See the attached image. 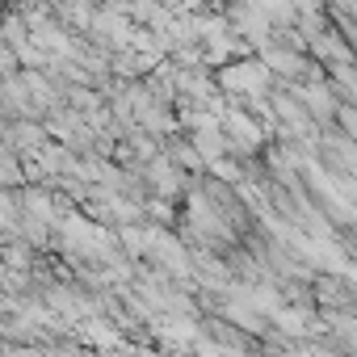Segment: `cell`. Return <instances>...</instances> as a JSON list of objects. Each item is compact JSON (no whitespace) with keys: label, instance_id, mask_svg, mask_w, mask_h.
Segmentation results:
<instances>
[{"label":"cell","instance_id":"2","mask_svg":"<svg viewBox=\"0 0 357 357\" xmlns=\"http://www.w3.org/2000/svg\"><path fill=\"white\" fill-rule=\"evenodd\" d=\"M311 51H315L324 63H349V47H344L336 34H315V38H311Z\"/></svg>","mask_w":357,"mask_h":357},{"label":"cell","instance_id":"3","mask_svg":"<svg viewBox=\"0 0 357 357\" xmlns=\"http://www.w3.org/2000/svg\"><path fill=\"white\" fill-rule=\"evenodd\" d=\"M0 357H47V349H38V344H5L0 340Z\"/></svg>","mask_w":357,"mask_h":357},{"label":"cell","instance_id":"1","mask_svg":"<svg viewBox=\"0 0 357 357\" xmlns=\"http://www.w3.org/2000/svg\"><path fill=\"white\" fill-rule=\"evenodd\" d=\"M219 84H223L227 93H248V97H257V93L269 89V68H265L261 59H240L236 68H223V72H219Z\"/></svg>","mask_w":357,"mask_h":357}]
</instances>
